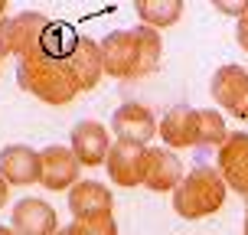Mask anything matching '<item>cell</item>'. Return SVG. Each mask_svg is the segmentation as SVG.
<instances>
[{
	"instance_id": "obj_1",
	"label": "cell",
	"mask_w": 248,
	"mask_h": 235,
	"mask_svg": "<svg viewBox=\"0 0 248 235\" xmlns=\"http://www.w3.org/2000/svg\"><path fill=\"white\" fill-rule=\"evenodd\" d=\"M163 39L150 26H134V30H114L101 39V59H105V75L111 78H144L160 69Z\"/></svg>"
},
{
	"instance_id": "obj_2",
	"label": "cell",
	"mask_w": 248,
	"mask_h": 235,
	"mask_svg": "<svg viewBox=\"0 0 248 235\" xmlns=\"http://www.w3.org/2000/svg\"><path fill=\"white\" fill-rule=\"evenodd\" d=\"M16 82H20L23 92L36 95L39 101H46L52 108L72 105L82 95V88L75 82V72H72V62L49 59L43 52H33V56L16 62Z\"/></svg>"
},
{
	"instance_id": "obj_3",
	"label": "cell",
	"mask_w": 248,
	"mask_h": 235,
	"mask_svg": "<svg viewBox=\"0 0 248 235\" xmlns=\"http://www.w3.org/2000/svg\"><path fill=\"white\" fill-rule=\"evenodd\" d=\"M229 186H225L222 173L216 167H193L183 176V183L173 189V212L186 222H196L225 206Z\"/></svg>"
},
{
	"instance_id": "obj_4",
	"label": "cell",
	"mask_w": 248,
	"mask_h": 235,
	"mask_svg": "<svg viewBox=\"0 0 248 235\" xmlns=\"http://www.w3.org/2000/svg\"><path fill=\"white\" fill-rule=\"evenodd\" d=\"M49 16L39 10H23L16 16H7L3 20V43H7V56H16V59H26L39 52L43 46V36L49 30Z\"/></svg>"
},
{
	"instance_id": "obj_5",
	"label": "cell",
	"mask_w": 248,
	"mask_h": 235,
	"mask_svg": "<svg viewBox=\"0 0 248 235\" xmlns=\"http://www.w3.org/2000/svg\"><path fill=\"white\" fill-rule=\"evenodd\" d=\"M209 92H212V101L222 111H229L238 121H248V69H242V65L216 69Z\"/></svg>"
},
{
	"instance_id": "obj_6",
	"label": "cell",
	"mask_w": 248,
	"mask_h": 235,
	"mask_svg": "<svg viewBox=\"0 0 248 235\" xmlns=\"http://www.w3.org/2000/svg\"><path fill=\"white\" fill-rule=\"evenodd\" d=\"M111 134L118 141L147 147L150 141L160 134V121L154 118L150 108L137 105V101H124L121 108H114V114H111Z\"/></svg>"
},
{
	"instance_id": "obj_7",
	"label": "cell",
	"mask_w": 248,
	"mask_h": 235,
	"mask_svg": "<svg viewBox=\"0 0 248 235\" xmlns=\"http://www.w3.org/2000/svg\"><path fill=\"white\" fill-rule=\"evenodd\" d=\"M69 147H72L75 160L82 167H101L111 154L114 141H111V131L98 121H78L69 134Z\"/></svg>"
},
{
	"instance_id": "obj_8",
	"label": "cell",
	"mask_w": 248,
	"mask_h": 235,
	"mask_svg": "<svg viewBox=\"0 0 248 235\" xmlns=\"http://www.w3.org/2000/svg\"><path fill=\"white\" fill-rule=\"evenodd\" d=\"M144 167H147V147L127 144V141H114L111 154L105 160V170L111 176V183L124 186V189L144 186Z\"/></svg>"
},
{
	"instance_id": "obj_9",
	"label": "cell",
	"mask_w": 248,
	"mask_h": 235,
	"mask_svg": "<svg viewBox=\"0 0 248 235\" xmlns=\"http://www.w3.org/2000/svg\"><path fill=\"white\" fill-rule=\"evenodd\" d=\"M216 170L222 173L229 189H235L238 196H248V134L245 131H235V134L225 137V144L219 147Z\"/></svg>"
},
{
	"instance_id": "obj_10",
	"label": "cell",
	"mask_w": 248,
	"mask_h": 235,
	"mask_svg": "<svg viewBox=\"0 0 248 235\" xmlns=\"http://www.w3.org/2000/svg\"><path fill=\"white\" fill-rule=\"evenodd\" d=\"M39 160H43V180H39L43 189L62 193V189H72V186L78 183V167H82V163L75 160L72 147L52 144V147L39 150Z\"/></svg>"
},
{
	"instance_id": "obj_11",
	"label": "cell",
	"mask_w": 248,
	"mask_h": 235,
	"mask_svg": "<svg viewBox=\"0 0 248 235\" xmlns=\"http://www.w3.org/2000/svg\"><path fill=\"white\" fill-rule=\"evenodd\" d=\"M10 225L16 235H56L59 232V216L46 199L26 196L10 212Z\"/></svg>"
},
{
	"instance_id": "obj_12",
	"label": "cell",
	"mask_w": 248,
	"mask_h": 235,
	"mask_svg": "<svg viewBox=\"0 0 248 235\" xmlns=\"http://www.w3.org/2000/svg\"><path fill=\"white\" fill-rule=\"evenodd\" d=\"M0 176L10 186H33L43 180V160L39 150L26 144H7L0 150Z\"/></svg>"
},
{
	"instance_id": "obj_13",
	"label": "cell",
	"mask_w": 248,
	"mask_h": 235,
	"mask_svg": "<svg viewBox=\"0 0 248 235\" xmlns=\"http://www.w3.org/2000/svg\"><path fill=\"white\" fill-rule=\"evenodd\" d=\"M183 163L176 160L170 147H147V167H144V186L154 193H173L183 183Z\"/></svg>"
},
{
	"instance_id": "obj_14",
	"label": "cell",
	"mask_w": 248,
	"mask_h": 235,
	"mask_svg": "<svg viewBox=\"0 0 248 235\" xmlns=\"http://www.w3.org/2000/svg\"><path fill=\"white\" fill-rule=\"evenodd\" d=\"M160 141L170 150L176 147H199V108L176 105L160 118Z\"/></svg>"
},
{
	"instance_id": "obj_15",
	"label": "cell",
	"mask_w": 248,
	"mask_h": 235,
	"mask_svg": "<svg viewBox=\"0 0 248 235\" xmlns=\"http://www.w3.org/2000/svg\"><path fill=\"white\" fill-rule=\"evenodd\" d=\"M114 206V193L98 180H78L69 189V212L75 219H88V216H101L111 212Z\"/></svg>"
},
{
	"instance_id": "obj_16",
	"label": "cell",
	"mask_w": 248,
	"mask_h": 235,
	"mask_svg": "<svg viewBox=\"0 0 248 235\" xmlns=\"http://www.w3.org/2000/svg\"><path fill=\"white\" fill-rule=\"evenodd\" d=\"M72 72H75V82L82 92H92V88L101 82L105 75V59H101V43H95L92 36H82L78 46L72 52Z\"/></svg>"
},
{
	"instance_id": "obj_17",
	"label": "cell",
	"mask_w": 248,
	"mask_h": 235,
	"mask_svg": "<svg viewBox=\"0 0 248 235\" xmlns=\"http://www.w3.org/2000/svg\"><path fill=\"white\" fill-rule=\"evenodd\" d=\"M134 13L140 16V26H150V30H167V26L180 23L183 16V0H137Z\"/></svg>"
},
{
	"instance_id": "obj_18",
	"label": "cell",
	"mask_w": 248,
	"mask_h": 235,
	"mask_svg": "<svg viewBox=\"0 0 248 235\" xmlns=\"http://www.w3.org/2000/svg\"><path fill=\"white\" fill-rule=\"evenodd\" d=\"M78 39H82V36L72 30V23H65V20H52L49 30H46V36H43L39 52L49 56V59H72Z\"/></svg>"
},
{
	"instance_id": "obj_19",
	"label": "cell",
	"mask_w": 248,
	"mask_h": 235,
	"mask_svg": "<svg viewBox=\"0 0 248 235\" xmlns=\"http://www.w3.org/2000/svg\"><path fill=\"white\" fill-rule=\"evenodd\" d=\"M229 131L225 118L216 108H199V147H222Z\"/></svg>"
},
{
	"instance_id": "obj_20",
	"label": "cell",
	"mask_w": 248,
	"mask_h": 235,
	"mask_svg": "<svg viewBox=\"0 0 248 235\" xmlns=\"http://www.w3.org/2000/svg\"><path fill=\"white\" fill-rule=\"evenodd\" d=\"M72 229L78 235H118V222H114L111 212H101V216H88V219H75Z\"/></svg>"
},
{
	"instance_id": "obj_21",
	"label": "cell",
	"mask_w": 248,
	"mask_h": 235,
	"mask_svg": "<svg viewBox=\"0 0 248 235\" xmlns=\"http://www.w3.org/2000/svg\"><path fill=\"white\" fill-rule=\"evenodd\" d=\"M212 7L219 13H225V16H235V20L248 16V0H216Z\"/></svg>"
},
{
	"instance_id": "obj_22",
	"label": "cell",
	"mask_w": 248,
	"mask_h": 235,
	"mask_svg": "<svg viewBox=\"0 0 248 235\" xmlns=\"http://www.w3.org/2000/svg\"><path fill=\"white\" fill-rule=\"evenodd\" d=\"M235 39H238V46L248 52V16H242L235 23Z\"/></svg>"
},
{
	"instance_id": "obj_23",
	"label": "cell",
	"mask_w": 248,
	"mask_h": 235,
	"mask_svg": "<svg viewBox=\"0 0 248 235\" xmlns=\"http://www.w3.org/2000/svg\"><path fill=\"white\" fill-rule=\"evenodd\" d=\"M7 199H10V183H7V180L0 176V209L7 206Z\"/></svg>"
},
{
	"instance_id": "obj_24",
	"label": "cell",
	"mask_w": 248,
	"mask_h": 235,
	"mask_svg": "<svg viewBox=\"0 0 248 235\" xmlns=\"http://www.w3.org/2000/svg\"><path fill=\"white\" fill-rule=\"evenodd\" d=\"M3 56H7V43H3V23H0V62H3Z\"/></svg>"
},
{
	"instance_id": "obj_25",
	"label": "cell",
	"mask_w": 248,
	"mask_h": 235,
	"mask_svg": "<svg viewBox=\"0 0 248 235\" xmlns=\"http://www.w3.org/2000/svg\"><path fill=\"white\" fill-rule=\"evenodd\" d=\"M7 20V0H0V23Z\"/></svg>"
},
{
	"instance_id": "obj_26",
	"label": "cell",
	"mask_w": 248,
	"mask_h": 235,
	"mask_svg": "<svg viewBox=\"0 0 248 235\" xmlns=\"http://www.w3.org/2000/svg\"><path fill=\"white\" fill-rule=\"evenodd\" d=\"M56 235H78V232H75L72 225H65V229H59V232H56Z\"/></svg>"
},
{
	"instance_id": "obj_27",
	"label": "cell",
	"mask_w": 248,
	"mask_h": 235,
	"mask_svg": "<svg viewBox=\"0 0 248 235\" xmlns=\"http://www.w3.org/2000/svg\"><path fill=\"white\" fill-rule=\"evenodd\" d=\"M0 235H16V232H13V225H0Z\"/></svg>"
},
{
	"instance_id": "obj_28",
	"label": "cell",
	"mask_w": 248,
	"mask_h": 235,
	"mask_svg": "<svg viewBox=\"0 0 248 235\" xmlns=\"http://www.w3.org/2000/svg\"><path fill=\"white\" fill-rule=\"evenodd\" d=\"M242 235H248V206H245V225H242Z\"/></svg>"
}]
</instances>
